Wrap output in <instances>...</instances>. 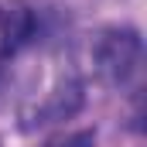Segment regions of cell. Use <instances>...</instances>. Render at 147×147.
Returning a JSON list of instances; mask_svg holds the SVG:
<instances>
[{
  "label": "cell",
  "instance_id": "6da1fadb",
  "mask_svg": "<svg viewBox=\"0 0 147 147\" xmlns=\"http://www.w3.org/2000/svg\"><path fill=\"white\" fill-rule=\"evenodd\" d=\"M140 62H144V45H140V34L130 28L103 31L92 45V65L106 86H127L140 72Z\"/></svg>",
  "mask_w": 147,
  "mask_h": 147
},
{
  "label": "cell",
  "instance_id": "7a4b0ae2",
  "mask_svg": "<svg viewBox=\"0 0 147 147\" xmlns=\"http://www.w3.org/2000/svg\"><path fill=\"white\" fill-rule=\"evenodd\" d=\"M45 34V10L24 0H0V58L38 45Z\"/></svg>",
  "mask_w": 147,
  "mask_h": 147
},
{
  "label": "cell",
  "instance_id": "3957f363",
  "mask_svg": "<svg viewBox=\"0 0 147 147\" xmlns=\"http://www.w3.org/2000/svg\"><path fill=\"white\" fill-rule=\"evenodd\" d=\"M41 147H96V134L92 130H75V134H62V137H55Z\"/></svg>",
  "mask_w": 147,
  "mask_h": 147
},
{
  "label": "cell",
  "instance_id": "277c9868",
  "mask_svg": "<svg viewBox=\"0 0 147 147\" xmlns=\"http://www.w3.org/2000/svg\"><path fill=\"white\" fill-rule=\"evenodd\" d=\"M0 86H3V65H0Z\"/></svg>",
  "mask_w": 147,
  "mask_h": 147
}]
</instances>
